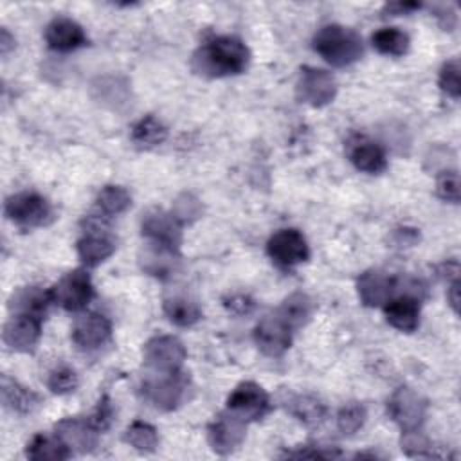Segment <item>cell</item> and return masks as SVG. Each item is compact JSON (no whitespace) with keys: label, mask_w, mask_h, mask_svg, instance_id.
Instances as JSON below:
<instances>
[{"label":"cell","mask_w":461,"mask_h":461,"mask_svg":"<svg viewBox=\"0 0 461 461\" xmlns=\"http://www.w3.org/2000/svg\"><path fill=\"white\" fill-rule=\"evenodd\" d=\"M249 59L250 52L241 40L234 36H218L194 52L193 68L209 77L232 76L243 72Z\"/></svg>","instance_id":"6da1fadb"},{"label":"cell","mask_w":461,"mask_h":461,"mask_svg":"<svg viewBox=\"0 0 461 461\" xmlns=\"http://www.w3.org/2000/svg\"><path fill=\"white\" fill-rule=\"evenodd\" d=\"M313 49L333 67H348L360 59L364 47L360 36L337 23L324 25L313 38Z\"/></svg>","instance_id":"7a4b0ae2"},{"label":"cell","mask_w":461,"mask_h":461,"mask_svg":"<svg viewBox=\"0 0 461 461\" xmlns=\"http://www.w3.org/2000/svg\"><path fill=\"white\" fill-rule=\"evenodd\" d=\"M185 378L180 371L175 373H153L142 382V396L160 411L176 409L185 398Z\"/></svg>","instance_id":"3957f363"},{"label":"cell","mask_w":461,"mask_h":461,"mask_svg":"<svg viewBox=\"0 0 461 461\" xmlns=\"http://www.w3.org/2000/svg\"><path fill=\"white\" fill-rule=\"evenodd\" d=\"M5 216L20 227H41L47 225L52 218L50 203L38 193H18L5 200Z\"/></svg>","instance_id":"277c9868"},{"label":"cell","mask_w":461,"mask_h":461,"mask_svg":"<svg viewBox=\"0 0 461 461\" xmlns=\"http://www.w3.org/2000/svg\"><path fill=\"white\" fill-rule=\"evenodd\" d=\"M144 364L153 373L180 371L185 360L184 344L173 335H157L144 344Z\"/></svg>","instance_id":"5b68a950"},{"label":"cell","mask_w":461,"mask_h":461,"mask_svg":"<svg viewBox=\"0 0 461 461\" xmlns=\"http://www.w3.org/2000/svg\"><path fill=\"white\" fill-rule=\"evenodd\" d=\"M50 295H52V303L59 304L61 308L68 312H79L94 297V286H92L90 276L81 268L72 270L65 274L50 288Z\"/></svg>","instance_id":"8992f818"},{"label":"cell","mask_w":461,"mask_h":461,"mask_svg":"<svg viewBox=\"0 0 461 461\" xmlns=\"http://www.w3.org/2000/svg\"><path fill=\"white\" fill-rule=\"evenodd\" d=\"M387 412L402 430H416L425 420L427 400L411 387H398L387 402Z\"/></svg>","instance_id":"52a82bcc"},{"label":"cell","mask_w":461,"mask_h":461,"mask_svg":"<svg viewBox=\"0 0 461 461\" xmlns=\"http://www.w3.org/2000/svg\"><path fill=\"white\" fill-rule=\"evenodd\" d=\"M267 252L281 268H292L310 258L308 243L297 229H281L272 234L267 243Z\"/></svg>","instance_id":"ba28073f"},{"label":"cell","mask_w":461,"mask_h":461,"mask_svg":"<svg viewBox=\"0 0 461 461\" xmlns=\"http://www.w3.org/2000/svg\"><path fill=\"white\" fill-rule=\"evenodd\" d=\"M337 81L335 77L315 67H303L297 81V95L301 101L312 106H324L335 99Z\"/></svg>","instance_id":"9c48e42d"},{"label":"cell","mask_w":461,"mask_h":461,"mask_svg":"<svg viewBox=\"0 0 461 461\" xmlns=\"http://www.w3.org/2000/svg\"><path fill=\"white\" fill-rule=\"evenodd\" d=\"M245 429L247 421L227 409L209 425L207 439L211 448L221 456L234 452L245 438Z\"/></svg>","instance_id":"30bf717a"},{"label":"cell","mask_w":461,"mask_h":461,"mask_svg":"<svg viewBox=\"0 0 461 461\" xmlns=\"http://www.w3.org/2000/svg\"><path fill=\"white\" fill-rule=\"evenodd\" d=\"M227 409L245 421L259 420L270 409L268 394L256 382H241L227 398Z\"/></svg>","instance_id":"8fae6325"},{"label":"cell","mask_w":461,"mask_h":461,"mask_svg":"<svg viewBox=\"0 0 461 461\" xmlns=\"http://www.w3.org/2000/svg\"><path fill=\"white\" fill-rule=\"evenodd\" d=\"M294 330L274 312L254 328V340L267 357H281L292 344Z\"/></svg>","instance_id":"7c38bea8"},{"label":"cell","mask_w":461,"mask_h":461,"mask_svg":"<svg viewBox=\"0 0 461 461\" xmlns=\"http://www.w3.org/2000/svg\"><path fill=\"white\" fill-rule=\"evenodd\" d=\"M140 229L149 241H157L176 250L182 243V223L173 216V212L157 207L148 209L142 214Z\"/></svg>","instance_id":"4fadbf2b"},{"label":"cell","mask_w":461,"mask_h":461,"mask_svg":"<svg viewBox=\"0 0 461 461\" xmlns=\"http://www.w3.org/2000/svg\"><path fill=\"white\" fill-rule=\"evenodd\" d=\"M178 250L166 247L157 241H146L139 250V267L142 272L158 277L167 279L171 277L178 268Z\"/></svg>","instance_id":"5bb4252c"},{"label":"cell","mask_w":461,"mask_h":461,"mask_svg":"<svg viewBox=\"0 0 461 461\" xmlns=\"http://www.w3.org/2000/svg\"><path fill=\"white\" fill-rule=\"evenodd\" d=\"M79 259L88 265L95 267L108 259L115 252V240L101 229L99 223H94V220H88V230L77 240L76 245Z\"/></svg>","instance_id":"9a60e30c"},{"label":"cell","mask_w":461,"mask_h":461,"mask_svg":"<svg viewBox=\"0 0 461 461\" xmlns=\"http://www.w3.org/2000/svg\"><path fill=\"white\" fill-rule=\"evenodd\" d=\"M41 333V319L31 315L14 313L2 331V340L9 349L14 351H31Z\"/></svg>","instance_id":"2e32d148"},{"label":"cell","mask_w":461,"mask_h":461,"mask_svg":"<svg viewBox=\"0 0 461 461\" xmlns=\"http://www.w3.org/2000/svg\"><path fill=\"white\" fill-rule=\"evenodd\" d=\"M97 429L79 418H65L56 423V436L68 447V450L86 454L92 452L97 445Z\"/></svg>","instance_id":"e0dca14e"},{"label":"cell","mask_w":461,"mask_h":461,"mask_svg":"<svg viewBox=\"0 0 461 461\" xmlns=\"http://www.w3.org/2000/svg\"><path fill=\"white\" fill-rule=\"evenodd\" d=\"M110 322L104 315L86 313L81 315L72 328V340L81 349H95L110 339Z\"/></svg>","instance_id":"ac0fdd59"},{"label":"cell","mask_w":461,"mask_h":461,"mask_svg":"<svg viewBox=\"0 0 461 461\" xmlns=\"http://www.w3.org/2000/svg\"><path fill=\"white\" fill-rule=\"evenodd\" d=\"M45 40L52 50L70 52L86 45V36L81 25L70 18H54L45 31Z\"/></svg>","instance_id":"d6986e66"},{"label":"cell","mask_w":461,"mask_h":461,"mask_svg":"<svg viewBox=\"0 0 461 461\" xmlns=\"http://www.w3.org/2000/svg\"><path fill=\"white\" fill-rule=\"evenodd\" d=\"M396 283L382 270H366L357 281L358 297L366 306H382L389 301Z\"/></svg>","instance_id":"ffe728a7"},{"label":"cell","mask_w":461,"mask_h":461,"mask_svg":"<svg viewBox=\"0 0 461 461\" xmlns=\"http://www.w3.org/2000/svg\"><path fill=\"white\" fill-rule=\"evenodd\" d=\"M387 322L405 333L414 331L420 326V301L416 295L405 294L385 303Z\"/></svg>","instance_id":"44dd1931"},{"label":"cell","mask_w":461,"mask_h":461,"mask_svg":"<svg viewBox=\"0 0 461 461\" xmlns=\"http://www.w3.org/2000/svg\"><path fill=\"white\" fill-rule=\"evenodd\" d=\"M52 303L50 290H43L40 286H23L14 292L9 299V310L18 315H31L43 319L47 306Z\"/></svg>","instance_id":"7402d4cb"},{"label":"cell","mask_w":461,"mask_h":461,"mask_svg":"<svg viewBox=\"0 0 461 461\" xmlns=\"http://www.w3.org/2000/svg\"><path fill=\"white\" fill-rule=\"evenodd\" d=\"M349 160L353 162V166L364 173H382L387 167V158L384 149L375 144L373 140H367L364 137L357 139L355 142H351L349 146Z\"/></svg>","instance_id":"603a6c76"},{"label":"cell","mask_w":461,"mask_h":461,"mask_svg":"<svg viewBox=\"0 0 461 461\" xmlns=\"http://www.w3.org/2000/svg\"><path fill=\"white\" fill-rule=\"evenodd\" d=\"M0 393H2V403L7 409H11L13 412L27 414V412H32L40 405V396L34 391L23 387L16 380L9 378L7 375L2 376Z\"/></svg>","instance_id":"cb8c5ba5"},{"label":"cell","mask_w":461,"mask_h":461,"mask_svg":"<svg viewBox=\"0 0 461 461\" xmlns=\"http://www.w3.org/2000/svg\"><path fill=\"white\" fill-rule=\"evenodd\" d=\"M276 313L295 331L308 324L313 313V303L312 299L303 292L290 294L281 306L276 310Z\"/></svg>","instance_id":"d4e9b609"},{"label":"cell","mask_w":461,"mask_h":461,"mask_svg":"<svg viewBox=\"0 0 461 461\" xmlns=\"http://www.w3.org/2000/svg\"><path fill=\"white\" fill-rule=\"evenodd\" d=\"M92 92L101 104L110 106L112 110H121L130 101L128 85L121 77H113V76L99 77L92 85Z\"/></svg>","instance_id":"484cf974"},{"label":"cell","mask_w":461,"mask_h":461,"mask_svg":"<svg viewBox=\"0 0 461 461\" xmlns=\"http://www.w3.org/2000/svg\"><path fill=\"white\" fill-rule=\"evenodd\" d=\"M29 459L34 461H61L72 456L68 447L58 438H50L45 434H36L25 450Z\"/></svg>","instance_id":"4316f807"},{"label":"cell","mask_w":461,"mask_h":461,"mask_svg":"<svg viewBox=\"0 0 461 461\" xmlns=\"http://www.w3.org/2000/svg\"><path fill=\"white\" fill-rule=\"evenodd\" d=\"M290 412L299 420L303 421L304 425H319L324 421V416H326V405L321 398L313 396V394H297L290 400V405H288Z\"/></svg>","instance_id":"83f0119b"},{"label":"cell","mask_w":461,"mask_h":461,"mask_svg":"<svg viewBox=\"0 0 461 461\" xmlns=\"http://www.w3.org/2000/svg\"><path fill=\"white\" fill-rule=\"evenodd\" d=\"M166 317L176 326H193L202 319L200 306L187 297H169L164 301Z\"/></svg>","instance_id":"f1b7e54d"},{"label":"cell","mask_w":461,"mask_h":461,"mask_svg":"<svg viewBox=\"0 0 461 461\" xmlns=\"http://www.w3.org/2000/svg\"><path fill=\"white\" fill-rule=\"evenodd\" d=\"M371 41L378 52L387 56H402L409 49V36L396 27H385L376 31Z\"/></svg>","instance_id":"f546056e"},{"label":"cell","mask_w":461,"mask_h":461,"mask_svg":"<svg viewBox=\"0 0 461 461\" xmlns=\"http://www.w3.org/2000/svg\"><path fill=\"white\" fill-rule=\"evenodd\" d=\"M95 202H97V207L101 209L103 214H106V216H117V214L124 212V211L130 207L131 196H130V193H128L124 187H121V185H104V187L99 191Z\"/></svg>","instance_id":"4dcf8cb0"},{"label":"cell","mask_w":461,"mask_h":461,"mask_svg":"<svg viewBox=\"0 0 461 461\" xmlns=\"http://www.w3.org/2000/svg\"><path fill=\"white\" fill-rule=\"evenodd\" d=\"M124 441L139 452H153L158 447V434L153 425L137 420L126 429Z\"/></svg>","instance_id":"1f68e13d"},{"label":"cell","mask_w":461,"mask_h":461,"mask_svg":"<svg viewBox=\"0 0 461 461\" xmlns=\"http://www.w3.org/2000/svg\"><path fill=\"white\" fill-rule=\"evenodd\" d=\"M166 135H167L166 126L160 121H157L153 115H148V117L140 119L131 130L133 142H137L140 146H146V148L164 142Z\"/></svg>","instance_id":"d6a6232c"},{"label":"cell","mask_w":461,"mask_h":461,"mask_svg":"<svg viewBox=\"0 0 461 461\" xmlns=\"http://www.w3.org/2000/svg\"><path fill=\"white\" fill-rule=\"evenodd\" d=\"M366 418H367L366 407L358 402H349L340 407V411L337 414V427L342 434L351 436L362 429Z\"/></svg>","instance_id":"836d02e7"},{"label":"cell","mask_w":461,"mask_h":461,"mask_svg":"<svg viewBox=\"0 0 461 461\" xmlns=\"http://www.w3.org/2000/svg\"><path fill=\"white\" fill-rule=\"evenodd\" d=\"M171 212L180 223H193L203 214V205L196 194L185 191L175 198Z\"/></svg>","instance_id":"e575fe53"},{"label":"cell","mask_w":461,"mask_h":461,"mask_svg":"<svg viewBox=\"0 0 461 461\" xmlns=\"http://www.w3.org/2000/svg\"><path fill=\"white\" fill-rule=\"evenodd\" d=\"M77 375L74 369L70 367H58L49 375L47 380V387L54 393V394H67L72 393L77 387Z\"/></svg>","instance_id":"d590c367"},{"label":"cell","mask_w":461,"mask_h":461,"mask_svg":"<svg viewBox=\"0 0 461 461\" xmlns=\"http://www.w3.org/2000/svg\"><path fill=\"white\" fill-rule=\"evenodd\" d=\"M439 86L441 90L457 99L461 95V77H459V61L450 59L439 70Z\"/></svg>","instance_id":"8d00e7d4"},{"label":"cell","mask_w":461,"mask_h":461,"mask_svg":"<svg viewBox=\"0 0 461 461\" xmlns=\"http://www.w3.org/2000/svg\"><path fill=\"white\" fill-rule=\"evenodd\" d=\"M436 191H438L439 198L457 203L459 202V175H457V171L456 169L441 171V175L438 176Z\"/></svg>","instance_id":"74e56055"},{"label":"cell","mask_w":461,"mask_h":461,"mask_svg":"<svg viewBox=\"0 0 461 461\" xmlns=\"http://www.w3.org/2000/svg\"><path fill=\"white\" fill-rule=\"evenodd\" d=\"M402 450L407 456H432V445L429 439L416 430H403L402 436Z\"/></svg>","instance_id":"f35d334b"},{"label":"cell","mask_w":461,"mask_h":461,"mask_svg":"<svg viewBox=\"0 0 461 461\" xmlns=\"http://www.w3.org/2000/svg\"><path fill=\"white\" fill-rule=\"evenodd\" d=\"M113 421V407L110 403L108 396H103L95 407V412L92 414L90 423L97 429V430H106Z\"/></svg>","instance_id":"ab89813d"},{"label":"cell","mask_w":461,"mask_h":461,"mask_svg":"<svg viewBox=\"0 0 461 461\" xmlns=\"http://www.w3.org/2000/svg\"><path fill=\"white\" fill-rule=\"evenodd\" d=\"M447 299L452 310L457 313L459 312V279H452L448 288H447Z\"/></svg>","instance_id":"60d3db41"},{"label":"cell","mask_w":461,"mask_h":461,"mask_svg":"<svg viewBox=\"0 0 461 461\" xmlns=\"http://www.w3.org/2000/svg\"><path fill=\"white\" fill-rule=\"evenodd\" d=\"M412 9H420V4H416V2H398V4H387L385 5V13H391V14H402V13H409Z\"/></svg>","instance_id":"b9f144b4"},{"label":"cell","mask_w":461,"mask_h":461,"mask_svg":"<svg viewBox=\"0 0 461 461\" xmlns=\"http://www.w3.org/2000/svg\"><path fill=\"white\" fill-rule=\"evenodd\" d=\"M13 47H14V38L9 34L7 29H2L0 31V50H2V54L5 56Z\"/></svg>","instance_id":"7bdbcfd3"}]
</instances>
